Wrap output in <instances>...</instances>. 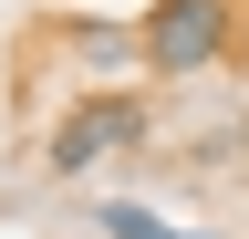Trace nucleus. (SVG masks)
I'll return each instance as SVG.
<instances>
[{"label":"nucleus","instance_id":"3","mask_svg":"<svg viewBox=\"0 0 249 239\" xmlns=\"http://www.w3.org/2000/svg\"><path fill=\"white\" fill-rule=\"evenodd\" d=\"M104 239H166V219H145V208L114 198V208H104Z\"/></svg>","mask_w":249,"mask_h":239},{"label":"nucleus","instance_id":"2","mask_svg":"<svg viewBox=\"0 0 249 239\" xmlns=\"http://www.w3.org/2000/svg\"><path fill=\"white\" fill-rule=\"evenodd\" d=\"M135 135H145V104H135V94H83V104L52 125V177H93L104 156H124Z\"/></svg>","mask_w":249,"mask_h":239},{"label":"nucleus","instance_id":"4","mask_svg":"<svg viewBox=\"0 0 249 239\" xmlns=\"http://www.w3.org/2000/svg\"><path fill=\"white\" fill-rule=\"evenodd\" d=\"M166 239H208V229H166Z\"/></svg>","mask_w":249,"mask_h":239},{"label":"nucleus","instance_id":"1","mask_svg":"<svg viewBox=\"0 0 249 239\" xmlns=\"http://www.w3.org/2000/svg\"><path fill=\"white\" fill-rule=\"evenodd\" d=\"M229 42H239V11H229V0H156L145 32H135V52H145L156 73H197Z\"/></svg>","mask_w":249,"mask_h":239}]
</instances>
